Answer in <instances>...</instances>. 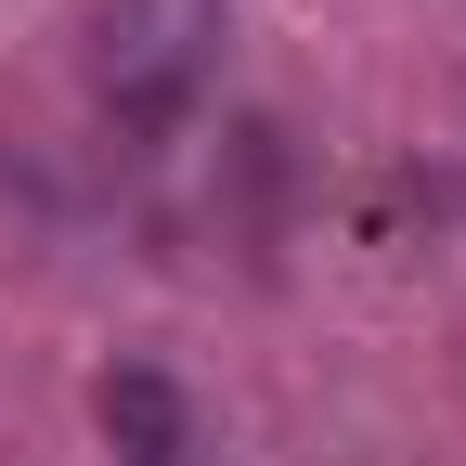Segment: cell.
Returning <instances> with one entry per match:
<instances>
[{"label":"cell","instance_id":"cell-1","mask_svg":"<svg viewBox=\"0 0 466 466\" xmlns=\"http://www.w3.org/2000/svg\"><path fill=\"white\" fill-rule=\"evenodd\" d=\"M220 39H233V0H91L78 26L91 104L116 130H182L220 78Z\"/></svg>","mask_w":466,"mask_h":466},{"label":"cell","instance_id":"cell-2","mask_svg":"<svg viewBox=\"0 0 466 466\" xmlns=\"http://www.w3.org/2000/svg\"><path fill=\"white\" fill-rule=\"evenodd\" d=\"M104 441L130 453V466H182V453H195V401L168 389L156 363H116V376H104Z\"/></svg>","mask_w":466,"mask_h":466}]
</instances>
